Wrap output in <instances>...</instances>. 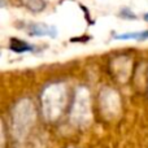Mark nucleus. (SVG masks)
Here are the masks:
<instances>
[{
	"label": "nucleus",
	"instance_id": "nucleus-3",
	"mask_svg": "<svg viewBox=\"0 0 148 148\" xmlns=\"http://www.w3.org/2000/svg\"><path fill=\"white\" fill-rule=\"evenodd\" d=\"M114 39L117 40H147L148 39V31H139V33H125V34H117L114 35Z\"/></svg>",
	"mask_w": 148,
	"mask_h": 148
},
{
	"label": "nucleus",
	"instance_id": "nucleus-4",
	"mask_svg": "<svg viewBox=\"0 0 148 148\" xmlns=\"http://www.w3.org/2000/svg\"><path fill=\"white\" fill-rule=\"evenodd\" d=\"M144 18H146V20L148 21V13H146V16H144Z\"/></svg>",
	"mask_w": 148,
	"mask_h": 148
},
{
	"label": "nucleus",
	"instance_id": "nucleus-1",
	"mask_svg": "<svg viewBox=\"0 0 148 148\" xmlns=\"http://www.w3.org/2000/svg\"><path fill=\"white\" fill-rule=\"evenodd\" d=\"M29 34L34 36H51V38H56L57 30L55 26H49L47 23H34L29 29Z\"/></svg>",
	"mask_w": 148,
	"mask_h": 148
},
{
	"label": "nucleus",
	"instance_id": "nucleus-2",
	"mask_svg": "<svg viewBox=\"0 0 148 148\" xmlns=\"http://www.w3.org/2000/svg\"><path fill=\"white\" fill-rule=\"evenodd\" d=\"M9 49L16 53H25V52H31L34 51V46L25 40H21L17 38H12L9 40Z\"/></svg>",
	"mask_w": 148,
	"mask_h": 148
}]
</instances>
